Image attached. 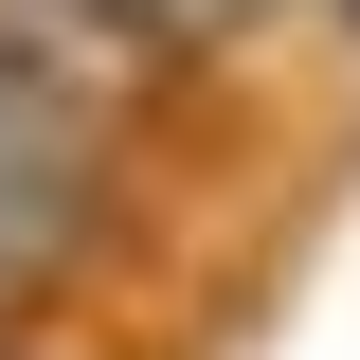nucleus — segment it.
<instances>
[{
    "label": "nucleus",
    "instance_id": "nucleus-2",
    "mask_svg": "<svg viewBox=\"0 0 360 360\" xmlns=\"http://www.w3.org/2000/svg\"><path fill=\"white\" fill-rule=\"evenodd\" d=\"M127 54H162V72H198V54H234L252 18H288V0H90Z\"/></svg>",
    "mask_w": 360,
    "mask_h": 360
},
{
    "label": "nucleus",
    "instance_id": "nucleus-5",
    "mask_svg": "<svg viewBox=\"0 0 360 360\" xmlns=\"http://www.w3.org/2000/svg\"><path fill=\"white\" fill-rule=\"evenodd\" d=\"M0 360H54V342H37V324H18V342H0Z\"/></svg>",
    "mask_w": 360,
    "mask_h": 360
},
{
    "label": "nucleus",
    "instance_id": "nucleus-3",
    "mask_svg": "<svg viewBox=\"0 0 360 360\" xmlns=\"http://www.w3.org/2000/svg\"><path fill=\"white\" fill-rule=\"evenodd\" d=\"M18 324H37V307H18V288H0V342H18Z\"/></svg>",
    "mask_w": 360,
    "mask_h": 360
},
{
    "label": "nucleus",
    "instance_id": "nucleus-4",
    "mask_svg": "<svg viewBox=\"0 0 360 360\" xmlns=\"http://www.w3.org/2000/svg\"><path fill=\"white\" fill-rule=\"evenodd\" d=\"M324 18H342V54H360V0H324Z\"/></svg>",
    "mask_w": 360,
    "mask_h": 360
},
{
    "label": "nucleus",
    "instance_id": "nucleus-1",
    "mask_svg": "<svg viewBox=\"0 0 360 360\" xmlns=\"http://www.w3.org/2000/svg\"><path fill=\"white\" fill-rule=\"evenodd\" d=\"M127 252V108H90L54 54L0 37V288L54 307Z\"/></svg>",
    "mask_w": 360,
    "mask_h": 360
}]
</instances>
